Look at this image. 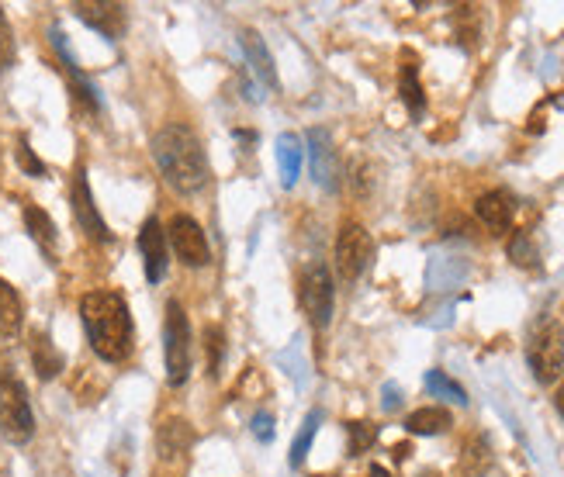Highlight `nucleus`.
Here are the masks:
<instances>
[{
    "mask_svg": "<svg viewBox=\"0 0 564 477\" xmlns=\"http://www.w3.org/2000/svg\"><path fill=\"white\" fill-rule=\"evenodd\" d=\"M32 363H35V374L42 377V381H52V377L63 370V353L56 350V343H52L49 332H39V336L32 339Z\"/></svg>",
    "mask_w": 564,
    "mask_h": 477,
    "instance_id": "obj_20",
    "label": "nucleus"
},
{
    "mask_svg": "<svg viewBox=\"0 0 564 477\" xmlns=\"http://www.w3.org/2000/svg\"><path fill=\"white\" fill-rule=\"evenodd\" d=\"M308 159H312V177L322 191H340V159H336L333 135L326 128L308 132Z\"/></svg>",
    "mask_w": 564,
    "mask_h": 477,
    "instance_id": "obj_11",
    "label": "nucleus"
},
{
    "mask_svg": "<svg viewBox=\"0 0 564 477\" xmlns=\"http://www.w3.org/2000/svg\"><path fill=\"white\" fill-rule=\"evenodd\" d=\"M319 422H322V412H319V408H312V412L305 415L302 429H298L295 443H291V453H288V464L291 467H302L305 464L308 450H312V439H315V433H319Z\"/></svg>",
    "mask_w": 564,
    "mask_h": 477,
    "instance_id": "obj_22",
    "label": "nucleus"
},
{
    "mask_svg": "<svg viewBox=\"0 0 564 477\" xmlns=\"http://www.w3.org/2000/svg\"><path fill=\"white\" fill-rule=\"evenodd\" d=\"M167 232L156 218H146L139 232V253H142V267H146V280L149 284H160L163 274H167Z\"/></svg>",
    "mask_w": 564,
    "mask_h": 477,
    "instance_id": "obj_12",
    "label": "nucleus"
},
{
    "mask_svg": "<svg viewBox=\"0 0 564 477\" xmlns=\"http://www.w3.org/2000/svg\"><path fill=\"white\" fill-rule=\"evenodd\" d=\"M80 318L90 350L108 363H122L132 353V312L118 291H90L80 298Z\"/></svg>",
    "mask_w": 564,
    "mask_h": 477,
    "instance_id": "obj_2",
    "label": "nucleus"
},
{
    "mask_svg": "<svg viewBox=\"0 0 564 477\" xmlns=\"http://www.w3.org/2000/svg\"><path fill=\"white\" fill-rule=\"evenodd\" d=\"M371 260H374L371 232L360 222H347L340 229V236H336V270H340V277L347 280V284H353V280H360L367 274Z\"/></svg>",
    "mask_w": 564,
    "mask_h": 477,
    "instance_id": "obj_7",
    "label": "nucleus"
},
{
    "mask_svg": "<svg viewBox=\"0 0 564 477\" xmlns=\"http://www.w3.org/2000/svg\"><path fill=\"white\" fill-rule=\"evenodd\" d=\"M18 59V45H14V32H11V21H7L4 7H0V73H7Z\"/></svg>",
    "mask_w": 564,
    "mask_h": 477,
    "instance_id": "obj_29",
    "label": "nucleus"
},
{
    "mask_svg": "<svg viewBox=\"0 0 564 477\" xmlns=\"http://www.w3.org/2000/svg\"><path fill=\"white\" fill-rule=\"evenodd\" d=\"M21 322H25V305H21V294L0 277V336H18Z\"/></svg>",
    "mask_w": 564,
    "mask_h": 477,
    "instance_id": "obj_21",
    "label": "nucleus"
},
{
    "mask_svg": "<svg viewBox=\"0 0 564 477\" xmlns=\"http://www.w3.org/2000/svg\"><path fill=\"white\" fill-rule=\"evenodd\" d=\"M554 408H558V415L564 419V381L558 384V391H554Z\"/></svg>",
    "mask_w": 564,
    "mask_h": 477,
    "instance_id": "obj_34",
    "label": "nucleus"
},
{
    "mask_svg": "<svg viewBox=\"0 0 564 477\" xmlns=\"http://www.w3.org/2000/svg\"><path fill=\"white\" fill-rule=\"evenodd\" d=\"M398 97L409 108L412 118L426 115V94L423 83H419V59L412 52H402V70H398Z\"/></svg>",
    "mask_w": 564,
    "mask_h": 477,
    "instance_id": "obj_14",
    "label": "nucleus"
},
{
    "mask_svg": "<svg viewBox=\"0 0 564 477\" xmlns=\"http://www.w3.org/2000/svg\"><path fill=\"white\" fill-rule=\"evenodd\" d=\"M526 363H530L537 384H554L564 374V329L558 322H540L526 343Z\"/></svg>",
    "mask_w": 564,
    "mask_h": 477,
    "instance_id": "obj_5",
    "label": "nucleus"
},
{
    "mask_svg": "<svg viewBox=\"0 0 564 477\" xmlns=\"http://www.w3.org/2000/svg\"><path fill=\"white\" fill-rule=\"evenodd\" d=\"M205 346H208V374H218L225 360V332L218 325H208L205 329Z\"/></svg>",
    "mask_w": 564,
    "mask_h": 477,
    "instance_id": "obj_28",
    "label": "nucleus"
},
{
    "mask_svg": "<svg viewBox=\"0 0 564 477\" xmlns=\"http://www.w3.org/2000/svg\"><path fill=\"white\" fill-rule=\"evenodd\" d=\"M0 436L14 446L28 443L35 436L32 401H28L25 384L11 374H0Z\"/></svg>",
    "mask_w": 564,
    "mask_h": 477,
    "instance_id": "obj_4",
    "label": "nucleus"
},
{
    "mask_svg": "<svg viewBox=\"0 0 564 477\" xmlns=\"http://www.w3.org/2000/svg\"><path fill=\"white\" fill-rule=\"evenodd\" d=\"M66 73H70V90H73V101H77V108L87 111V115H97V111H101V97H97L94 83H90L84 73L77 70V63L66 66Z\"/></svg>",
    "mask_w": 564,
    "mask_h": 477,
    "instance_id": "obj_23",
    "label": "nucleus"
},
{
    "mask_svg": "<svg viewBox=\"0 0 564 477\" xmlns=\"http://www.w3.org/2000/svg\"><path fill=\"white\" fill-rule=\"evenodd\" d=\"M509 260H513L516 267H526V270L540 267V253H537V246H533L530 232H516V236L509 239Z\"/></svg>",
    "mask_w": 564,
    "mask_h": 477,
    "instance_id": "obj_27",
    "label": "nucleus"
},
{
    "mask_svg": "<svg viewBox=\"0 0 564 477\" xmlns=\"http://www.w3.org/2000/svg\"><path fill=\"white\" fill-rule=\"evenodd\" d=\"M239 45H243L246 52V63L253 66V73L260 77V83L267 90H277V66H274V56L267 52V45H263V39L253 28H243L239 32Z\"/></svg>",
    "mask_w": 564,
    "mask_h": 477,
    "instance_id": "obj_15",
    "label": "nucleus"
},
{
    "mask_svg": "<svg viewBox=\"0 0 564 477\" xmlns=\"http://www.w3.org/2000/svg\"><path fill=\"white\" fill-rule=\"evenodd\" d=\"M302 159H305V149L295 132L277 135V170H281V187L291 191V187L298 184V177H302Z\"/></svg>",
    "mask_w": 564,
    "mask_h": 477,
    "instance_id": "obj_17",
    "label": "nucleus"
},
{
    "mask_svg": "<svg viewBox=\"0 0 564 477\" xmlns=\"http://www.w3.org/2000/svg\"><path fill=\"white\" fill-rule=\"evenodd\" d=\"M391 453H395V460H398V464H402V460H409V453H412V443H398V446H395V450H391Z\"/></svg>",
    "mask_w": 564,
    "mask_h": 477,
    "instance_id": "obj_33",
    "label": "nucleus"
},
{
    "mask_svg": "<svg viewBox=\"0 0 564 477\" xmlns=\"http://www.w3.org/2000/svg\"><path fill=\"white\" fill-rule=\"evenodd\" d=\"M25 229H28V236L35 239V246H39L45 256H56V246H59L56 222L45 215L39 204H25Z\"/></svg>",
    "mask_w": 564,
    "mask_h": 477,
    "instance_id": "obj_18",
    "label": "nucleus"
},
{
    "mask_svg": "<svg viewBox=\"0 0 564 477\" xmlns=\"http://www.w3.org/2000/svg\"><path fill=\"white\" fill-rule=\"evenodd\" d=\"M374 443H378V426H374V422H364V419L347 422V450H350V457L367 453Z\"/></svg>",
    "mask_w": 564,
    "mask_h": 477,
    "instance_id": "obj_26",
    "label": "nucleus"
},
{
    "mask_svg": "<svg viewBox=\"0 0 564 477\" xmlns=\"http://www.w3.org/2000/svg\"><path fill=\"white\" fill-rule=\"evenodd\" d=\"M250 429H253V436H257L260 443H270V439H274V415L257 412V415H253V422H250Z\"/></svg>",
    "mask_w": 564,
    "mask_h": 477,
    "instance_id": "obj_31",
    "label": "nucleus"
},
{
    "mask_svg": "<svg viewBox=\"0 0 564 477\" xmlns=\"http://www.w3.org/2000/svg\"><path fill=\"white\" fill-rule=\"evenodd\" d=\"M488 464H492V446H488L485 436H475L468 443V450H464L461 471H464V477H481L488 471Z\"/></svg>",
    "mask_w": 564,
    "mask_h": 477,
    "instance_id": "obj_25",
    "label": "nucleus"
},
{
    "mask_svg": "<svg viewBox=\"0 0 564 477\" xmlns=\"http://www.w3.org/2000/svg\"><path fill=\"white\" fill-rule=\"evenodd\" d=\"M419 477H440V474H436V471H423V474H419Z\"/></svg>",
    "mask_w": 564,
    "mask_h": 477,
    "instance_id": "obj_36",
    "label": "nucleus"
},
{
    "mask_svg": "<svg viewBox=\"0 0 564 477\" xmlns=\"http://www.w3.org/2000/svg\"><path fill=\"white\" fill-rule=\"evenodd\" d=\"M153 156L163 180L177 194H198L208 184V156L191 125L170 121L153 135Z\"/></svg>",
    "mask_w": 564,
    "mask_h": 477,
    "instance_id": "obj_1",
    "label": "nucleus"
},
{
    "mask_svg": "<svg viewBox=\"0 0 564 477\" xmlns=\"http://www.w3.org/2000/svg\"><path fill=\"white\" fill-rule=\"evenodd\" d=\"M194 439L198 436H194V426L187 419H167L156 433V450H160L163 460H177L191 450Z\"/></svg>",
    "mask_w": 564,
    "mask_h": 477,
    "instance_id": "obj_16",
    "label": "nucleus"
},
{
    "mask_svg": "<svg viewBox=\"0 0 564 477\" xmlns=\"http://www.w3.org/2000/svg\"><path fill=\"white\" fill-rule=\"evenodd\" d=\"M167 242L174 246L177 260L184 267H205L212 249H208V236L191 215H174L167 225Z\"/></svg>",
    "mask_w": 564,
    "mask_h": 477,
    "instance_id": "obj_8",
    "label": "nucleus"
},
{
    "mask_svg": "<svg viewBox=\"0 0 564 477\" xmlns=\"http://www.w3.org/2000/svg\"><path fill=\"white\" fill-rule=\"evenodd\" d=\"M475 215L481 218V225H485L492 236H506L516 218V198L509 191H502V187L499 191H488L475 201Z\"/></svg>",
    "mask_w": 564,
    "mask_h": 477,
    "instance_id": "obj_13",
    "label": "nucleus"
},
{
    "mask_svg": "<svg viewBox=\"0 0 564 477\" xmlns=\"http://www.w3.org/2000/svg\"><path fill=\"white\" fill-rule=\"evenodd\" d=\"M381 405H385V412H398V408H402V391H398V384H385V388H381Z\"/></svg>",
    "mask_w": 564,
    "mask_h": 477,
    "instance_id": "obj_32",
    "label": "nucleus"
},
{
    "mask_svg": "<svg viewBox=\"0 0 564 477\" xmlns=\"http://www.w3.org/2000/svg\"><path fill=\"white\" fill-rule=\"evenodd\" d=\"M450 426H454V419H450V412L440 405L416 408V412L405 419V429H409L412 436H440V433H447Z\"/></svg>",
    "mask_w": 564,
    "mask_h": 477,
    "instance_id": "obj_19",
    "label": "nucleus"
},
{
    "mask_svg": "<svg viewBox=\"0 0 564 477\" xmlns=\"http://www.w3.org/2000/svg\"><path fill=\"white\" fill-rule=\"evenodd\" d=\"M70 204H73V218H77V225L87 232V239H94V242H111L108 222H104L101 211H97L94 194H90V184H87V173H84V170L73 173Z\"/></svg>",
    "mask_w": 564,
    "mask_h": 477,
    "instance_id": "obj_10",
    "label": "nucleus"
},
{
    "mask_svg": "<svg viewBox=\"0 0 564 477\" xmlns=\"http://www.w3.org/2000/svg\"><path fill=\"white\" fill-rule=\"evenodd\" d=\"M371 477H391V474H388V467L374 464V467H371Z\"/></svg>",
    "mask_w": 564,
    "mask_h": 477,
    "instance_id": "obj_35",
    "label": "nucleus"
},
{
    "mask_svg": "<svg viewBox=\"0 0 564 477\" xmlns=\"http://www.w3.org/2000/svg\"><path fill=\"white\" fill-rule=\"evenodd\" d=\"M163 360H167L170 388L191 377V322L180 301H167V318H163Z\"/></svg>",
    "mask_w": 564,
    "mask_h": 477,
    "instance_id": "obj_3",
    "label": "nucleus"
},
{
    "mask_svg": "<svg viewBox=\"0 0 564 477\" xmlns=\"http://www.w3.org/2000/svg\"><path fill=\"white\" fill-rule=\"evenodd\" d=\"M73 14H77L84 25L94 28V32H101L108 42H118L125 35V28H129L125 4H115V0H77Z\"/></svg>",
    "mask_w": 564,
    "mask_h": 477,
    "instance_id": "obj_9",
    "label": "nucleus"
},
{
    "mask_svg": "<svg viewBox=\"0 0 564 477\" xmlns=\"http://www.w3.org/2000/svg\"><path fill=\"white\" fill-rule=\"evenodd\" d=\"M298 305H302L305 318L315 329H326L329 325L336 308V287L322 263H308L302 270V277H298Z\"/></svg>",
    "mask_w": 564,
    "mask_h": 477,
    "instance_id": "obj_6",
    "label": "nucleus"
},
{
    "mask_svg": "<svg viewBox=\"0 0 564 477\" xmlns=\"http://www.w3.org/2000/svg\"><path fill=\"white\" fill-rule=\"evenodd\" d=\"M426 391H430L433 398H447V401H454V405H468V391H464L454 377L443 374V370H426Z\"/></svg>",
    "mask_w": 564,
    "mask_h": 477,
    "instance_id": "obj_24",
    "label": "nucleus"
},
{
    "mask_svg": "<svg viewBox=\"0 0 564 477\" xmlns=\"http://www.w3.org/2000/svg\"><path fill=\"white\" fill-rule=\"evenodd\" d=\"M14 156H18V166L28 173V177H45V173H49V170H45V163H42V159L35 156V149L28 146V139H25V135H18V149H14Z\"/></svg>",
    "mask_w": 564,
    "mask_h": 477,
    "instance_id": "obj_30",
    "label": "nucleus"
}]
</instances>
